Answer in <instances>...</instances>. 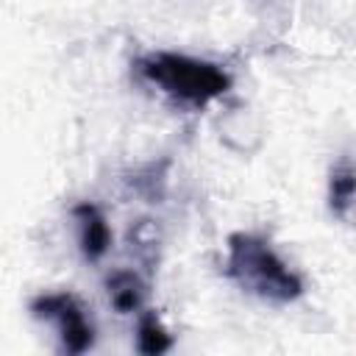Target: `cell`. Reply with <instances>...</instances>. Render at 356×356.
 I'll return each mask as SVG.
<instances>
[{
    "label": "cell",
    "instance_id": "cell-1",
    "mask_svg": "<svg viewBox=\"0 0 356 356\" xmlns=\"http://www.w3.org/2000/svg\"><path fill=\"white\" fill-rule=\"evenodd\" d=\"M225 275L248 295L270 303H292L303 295L300 275L259 234L236 231L228 236Z\"/></svg>",
    "mask_w": 356,
    "mask_h": 356
},
{
    "label": "cell",
    "instance_id": "cell-3",
    "mask_svg": "<svg viewBox=\"0 0 356 356\" xmlns=\"http://www.w3.org/2000/svg\"><path fill=\"white\" fill-rule=\"evenodd\" d=\"M31 314L56 325L64 353H86L95 348V325L70 292H42L31 300Z\"/></svg>",
    "mask_w": 356,
    "mask_h": 356
},
{
    "label": "cell",
    "instance_id": "cell-4",
    "mask_svg": "<svg viewBox=\"0 0 356 356\" xmlns=\"http://www.w3.org/2000/svg\"><path fill=\"white\" fill-rule=\"evenodd\" d=\"M72 217L78 222V245L86 261H100L111 248V228L103 217V211L92 203H78L72 209Z\"/></svg>",
    "mask_w": 356,
    "mask_h": 356
},
{
    "label": "cell",
    "instance_id": "cell-2",
    "mask_svg": "<svg viewBox=\"0 0 356 356\" xmlns=\"http://www.w3.org/2000/svg\"><path fill=\"white\" fill-rule=\"evenodd\" d=\"M134 70L145 83L192 108H200L231 89V75L220 64L170 50H153L139 56L134 61Z\"/></svg>",
    "mask_w": 356,
    "mask_h": 356
},
{
    "label": "cell",
    "instance_id": "cell-6",
    "mask_svg": "<svg viewBox=\"0 0 356 356\" xmlns=\"http://www.w3.org/2000/svg\"><path fill=\"white\" fill-rule=\"evenodd\" d=\"M172 348V334L161 325L156 312H139L136 320V350L145 356H159Z\"/></svg>",
    "mask_w": 356,
    "mask_h": 356
},
{
    "label": "cell",
    "instance_id": "cell-5",
    "mask_svg": "<svg viewBox=\"0 0 356 356\" xmlns=\"http://www.w3.org/2000/svg\"><path fill=\"white\" fill-rule=\"evenodd\" d=\"M106 286H108V300H111V306L117 312H122V314L142 312V303H145L147 289H145V284H142V278L136 273L120 270V273H114L106 281Z\"/></svg>",
    "mask_w": 356,
    "mask_h": 356
},
{
    "label": "cell",
    "instance_id": "cell-7",
    "mask_svg": "<svg viewBox=\"0 0 356 356\" xmlns=\"http://www.w3.org/2000/svg\"><path fill=\"white\" fill-rule=\"evenodd\" d=\"M328 203L334 217L348 220L350 217V206H353V167L350 161H339L331 170V181H328Z\"/></svg>",
    "mask_w": 356,
    "mask_h": 356
}]
</instances>
